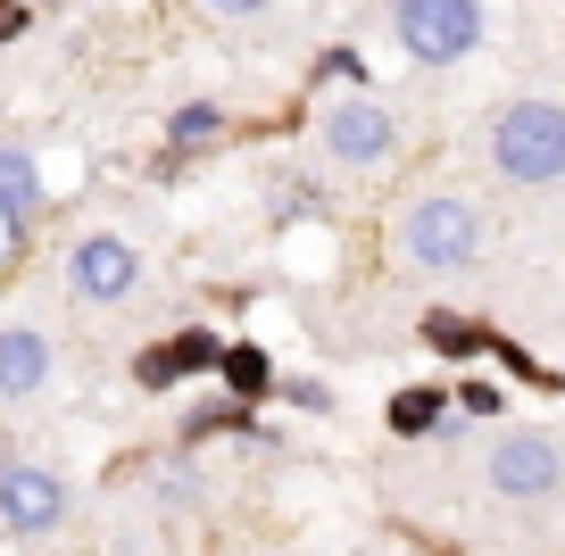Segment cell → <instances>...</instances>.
<instances>
[{"instance_id":"6da1fadb","label":"cell","mask_w":565,"mask_h":556,"mask_svg":"<svg viewBox=\"0 0 565 556\" xmlns=\"http://www.w3.org/2000/svg\"><path fill=\"white\" fill-rule=\"evenodd\" d=\"M491 167L508 183H557L565 174V108L557 100H515L491 133Z\"/></svg>"},{"instance_id":"7a4b0ae2","label":"cell","mask_w":565,"mask_h":556,"mask_svg":"<svg viewBox=\"0 0 565 556\" xmlns=\"http://www.w3.org/2000/svg\"><path fill=\"white\" fill-rule=\"evenodd\" d=\"M391 25H399L407 58H424V67H449V58H466L482 42V9L475 0H399Z\"/></svg>"},{"instance_id":"3957f363","label":"cell","mask_w":565,"mask_h":556,"mask_svg":"<svg viewBox=\"0 0 565 556\" xmlns=\"http://www.w3.org/2000/svg\"><path fill=\"white\" fill-rule=\"evenodd\" d=\"M399 242H407V258H416V266L458 275V266H475V249H482V216L466 209V200H416Z\"/></svg>"},{"instance_id":"277c9868","label":"cell","mask_w":565,"mask_h":556,"mask_svg":"<svg viewBox=\"0 0 565 556\" xmlns=\"http://www.w3.org/2000/svg\"><path fill=\"white\" fill-rule=\"evenodd\" d=\"M391 141H399V125H391V108H374V100H341L333 117H324V150L350 158V167L391 158Z\"/></svg>"},{"instance_id":"5b68a950","label":"cell","mask_w":565,"mask_h":556,"mask_svg":"<svg viewBox=\"0 0 565 556\" xmlns=\"http://www.w3.org/2000/svg\"><path fill=\"white\" fill-rule=\"evenodd\" d=\"M491 490H499V499H548V490H557V449L532 440V432L499 440V449H491Z\"/></svg>"},{"instance_id":"8992f818","label":"cell","mask_w":565,"mask_h":556,"mask_svg":"<svg viewBox=\"0 0 565 556\" xmlns=\"http://www.w3.org/2000/svg\"><path fill=\"white\" fill-rule=\"evenodd\" d=\"M58 506H67V490H58L42 466H9L0 473V523H9V532H51Z\"/></svg>"},{"instance_id":"52a82bcc","label":"cell","mask_w":565,"mask_h":556,"mask_svg":"<svg viewBox=\"0 0 565 556\" xmlns=\"http://www.w3.org/2000/svg\"><path fill=\"white\" fill-rule=\"evenodd\" d=\"M134 282H141V258L125 242H108V233H100V242L75 249V291H84V299H125Z\"/></svg>"},{"instance_id":"ba28073f","label":"cell","mask_w":565,"mask_h":556,"mask_svg":"<svg viewBox=\"0 0 565 556\" xmlns=\"http://www.w3.org/2000/svg\"><path fill=\"white\" fill-rule=\"evenodd\" d=\"M200 365H225V349H216L209 332H175V341H159L141 357V383L167 391V383H183V374H200Z\"/></svg>"},{"instance_id":"9c48e42d","label":"cell","mask_w":565,"mask_h":556,"mask_svg":"<svg viewBox=\"0 0 565 556\" xmlns=\"http://www.w3.org/2000/svg\"><path fill=\"white\" fill-rule=\"evenodd\" d=\"M42 374H51V341L42 332H0V391L25 399V391H42Z\"/></svg>"},{"instance_id":"30bf717a","label":"cell","mask_w":565,"mask_h":556,"mask_svg":"<svg viewBox=\"0 0 565 556\" xmlns=\"http://www.w3.org/2000/svg\"><path fill=\"white\" fill-rule=\"evenodd\" d=\"M0 209H18V216L42 209V183H34V158L25 150H0Z\"/></svg>"},{"instance_id":"8fae6325","label":"cell","mask_w":565,"mask_h":556,"mask_svg":"<svg viewBox=\"0 0 565 556\" xmlns=\"http://www.w3.org/2000/svg\"><path fill=\"white\" fill-rule=\"evenodd\" d=\"M225 383L242 391V399H266V391H275V365H266V349H258V341L225 349Z\"/></svg>"},{"instance_id":"7c38bea8","label":"cell","mask_w":565,"mask_h":556,"mask_svg":"<svg viewBox=\"0 0 565 556\" xmlns=\"http://www.w3.org/2000/svg\"><path fill=\"white\" fill-rule=\"evenodd\" d=\"M433 424H441V391H399L391 399V432L399 440H424Z\"/></svg>"},{"instance_id":"4fadbf2b","label":"cell","mask_w":565,"mask_h":556,"mask_svg":"<svg viewBox=\"0 0 565 556\" xmlns=\"http://www.w3.org/2000/svg\"><path fill=\"white\" fill-rule=\"evenodd\" d=\"M216 125H225V117H216L209 100H192V108H175V125H167V141H175V150H200V141H209Z\"/></svg>"},{"instance_id":"5bb4252c","label":"cell","mask_w":565,"mask_h":556,"mask_svg":"<svg viewBox=\"0 0 565 556\" xmlns=\"http://www.w3.org/2000/svg\"><path fill=\"white\" fill-rule=\"evenodd\" d=\"M424 341H433V349H458V357H466V349H482V332L458 324V316H424Z\"/></svg>"},{"instance_id":"9a60e30c","label":"cell","mask_w":565,"mask_h":556,"mask_svg":"<svg viewBox=\"0 0 565 556\" xmlns=\"http://www.w3.org/2000/svg\"><path fill=\"white\" fill-rule=\"evenodd\" d=\"M18 249H25V216L0 209V266H18Z\"/></svg>"},{"instance_id":"2e32d148","label":"cell","mask_w":565,"mask_h":556,"mask_svg":"<svg viewBox=\"0 0 565 556\" xmlns=\"http://www.w3.org/2000/svg\"><path fill=\"white\" fill-rule=\"evenodd\" d=\"M25 34V9H18V0H0V42H18Z\"/></svg>"},{"instance_id":"e0dca14e","label":"cell","mask_w":565,"mask_h":556,"mask_svg":"<svg viewBox=\"0 0 565 556\" xmlns=\"http://www.w3.org/2000/svg\"><path fill=\"white\" fill-rule=\"evenodd\" d=\"M209 9H225V18H249V9H266V0H209Z\"/></svg>"},{"instance_id":"ac0fdd59","label":"cell","mask_w":565,"mask_h":556,"mask_svg":"<svg viewBox=\"0 0 565 556\" xmlns=\"http://www.w3.org/2000/svg\"><path fill=\"white\" fill-rule=\"evenodd\" d=\"M0 473H9V440H0Z\"/></svg>"}]
</instances>
